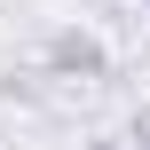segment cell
I'll return each mask as SVG.
<instances>
[{"label": "cell", "instance_id": "cell-1", "mask_svg": "<svg viewBox=\"0 0 150 150\" xmlns=\"http://www.w3.org/2000/svg\"><path fill=\"white\" fill-rule=\"evenodd\" d=\"M47 71H55V79H103V71H111V55H103V40H95V32L63 24V32H47Z\"/></svg>", "mask_w": 150, "mask_h": 150}, {"label": "cell", "instance_id": "cell-2", "mask_svg": "<svg viewBox=\"0 0 150 150\" xmlns=\"http://www.w3.org/2000/svg\"><path fill=\"white\" fill-rule=\"evenodd\" d=\"M127 150H150V103L134 111V127H127Z\"/></svg>", "mask_w": 150, "mask_h": 150}, {"label": "cell", "instance_id": "cell-3", "mask_svg": "<svg viewBox=\"0 0 150 150\" xmlns=\"http://www.w3.org/2000/svg\"><path fill=\"white\" fill-rule=\"evenodd\" d=\"M87 150H127V142H87Z\"/></svg>", "mask_w": 150, "mask_h": 150}, {"label": "cell", "instance_id": "cell-4", "mask_svg": "<svg viewBox=\"0 0 150 150\" xmlns=\"http://www.w3.org/2000/svg\"><path fill=\"white\" fill-rule=\"evenodd\" d=\"M142 8H150V0H142Z\"/></svg>", "mask_w": 150, "mask_h": 150}]
</instances>
